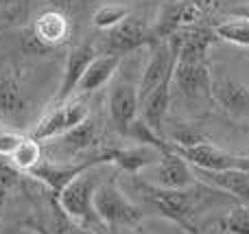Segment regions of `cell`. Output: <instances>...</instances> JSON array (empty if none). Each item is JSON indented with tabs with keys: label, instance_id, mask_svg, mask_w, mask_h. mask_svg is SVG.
Segmentation results:
<instances>
[{
	"label": "cell",
	"instance_id": "cell-26",
	"mask_svg": "<svg viewBox=\"0 0 249 234\" xmlns=\"http://www.w3.org/2000/svg\"><path fill=\"white\" fill-rule=\"evenodd\" d=\"M221 226L230 234H249V206L236 204L228 213V217L221 221Z\"/></svg>",
	"mask_w": 249,
	"mask_h": 234
},
{
	"label": "cell",
	"instance_id": "cell-6",
	"mask_svg": "<svg viewBox=\"0 0 249 234\" xmlns=\"http://www.w3.org/2000/svg\"><path fill=\"white\" fill-rule=\"evenodd\" d=\"M140 178L142 182L151 184V186L168 188V191H186V188H193L197 184V175H195L193 166L168 149L160 158L158 164L146 169Z\"/></svg>",
	"mask_w": 249,
	"mask_h": 234
},
{
	"label": "cell",
	"instance_id": "cell-15",
	"mask_svg": "<svg viewBox=\"0 0 249 234\" xmlns=\"http://www.w3.org/2000/svg\"><path fill=\"white\" fill-rule=\"evenodd\" d=\"M193 171L197 175V182L234 197L238 204L249 206V173H245V171H221V173L201 171V169H193Z\"/></svg>",
	"mask_w": 249,
	"mask_h": 234
},
{
	"label": "cell",
	"instance_id": "cell-19",
	"mask_svg": "<svg viewBox=\"0 0 249 234\" xmlns=\"http://www.w3.org/2000/svg\"><path fill=\"white\" fill-rule=\"evenodd\" d=\"M121 61H123V57L109 55V53L96 55L94 61L88 66V70H86V74H83L81 83H79L77 92L79 94H92V92L101 90V88L114 77V72L118 70Z\"/></svg>",
	"mask_w": 249,
	"mask_h": 234
},
{
	"label": "cell",
	"instance_id": "cell-34",
	"mask_svg": "<svg viewBox=\"0 0 249 234\" xmlns=\"http://www.w3.org/2000/svg\"><path fill=\"white\" fill-rule=\"evenodd\" d=\"M0 123H2V121H0Z\"/></svg>",
	"mask_w": 249,
	"mask_h": 234
},
{
	"label": "cell",
	"instance_id": "cell-3",
	"mask_svg": "<svg viewBox=\"0 0 249 234\" xmlns=\"http://www.w3.org/2000/svg\"><path fill=\"white\" fill-rule=\"evenodd\" d=\"M94 213L109 228H136L144 213L123 193L114 178H105L94 193Z\"/></svg>",
	"mask_w": 249,
	"mask_h": 234
},
{
	"label": "cell",
	"instance_id": "cell-2",
	"mask_svg": "<svg viewBox=\"0 0 249 234\" xmlns=\"http://www.w3.org/2000/svg\"><path fill=\"white\" fill-rule=\"evenodd\" d=\"M103 166L105 164H99L83 171L57 195V204H59L64 217H68L79 228H88L99 221V217L94 213V193L105 180L103 173H101Z\"/></svg>",
	"mask_w": 249,
	"mask_h": 234
},
{
	"label": "cell",
	"instance_id": "cell-12",
	"mask_svg": "<svg viewBox=\"0 0 249 234\" xmlns=\"http://www.w3.org/2000/svg\"><path fill=\"white\" fill-rule=\"evenodd\" d=\"M109 118L118 134L127 136L131 123L140 116V99H138V86L129 81H116L109 90Z\"/></svg>",
	"mask_w": 249,
	"mask_h": 234
},
{
	"label": "cell",
	"instance_id": "cell-21",
	"mask_svg": "<svg viewBox=\"0 0 249 234\" xmlns=\"http://www.w3.org/2000/svg\"><path fill=\"white\" fill-rule=\"evenodd\" d=\"M26 112V101L20 86L11 77H0V121L18 123Z\"/></svg>",
	"mask_w": 249,
	"mask_h": 234
},
{
	"label": "cell",
	"instance_id": "cell-4",
	"mask_svg": "<svg viewBox=\"0 0 249 234\" xmlns=\"http://www.w3.org/2000/svg\"><path fill=\"white\" fill-rule=\"evenodd\" d=\"M151 53L146 66L140 74L138 81V99H144L158 86H162L168 77H173L177 66V55H179V39L173 35L171 39H162V42H151L149 44Z\"/></svg>",
	"mask_w": 249,
	"mask_h": 234
},
{
	"label": "cell",
	"instance_id": "cell-8",
	"mask_svg": "<svg viewBox=\"0 0 249 234\" xmlns=\"http://www.w3.org/2000/svg\"><path fill=\"white\" fill-rule=\"evenodd\" d=\"M199 16H201V7L197 4L184 2V0H166L151 26V42L171 39L173 35L181 33L190 26H197Z\"/></svg>",
	"mask_w": 249,
	"mask_h": 234
},
{
	"label": "cell",
	"instance_id": "cell-5",
	"mask_svg": "<svg viewBox=\"0 0 249 234\" xmlns=\"http://www.w3.org/2000/svg\"><path fill=\"white\" fill-rule=\"evenodd\" d=\"M166 149L186 160L193 169H201V171H245L249 173V156H234L228 153L223 149L214 147L212 143H201L195 147H177V144L166 143Z\"/></svg>",
	"mask_w": 249,
	"mask_h": 234
},
{
	"label": "cell",
	"instance_id": "cell-24",
	"mask_svg": "<svg viewBox=\"0 0 249 234\" xmlns=\"http://www.w3.org/2000/svg\"><path fill=\"white\" fill-rule=\"evenodd\" d=\"M42 144L37 140H33L31 136H24L22 143L18 144V149L11 153V164L20 171H26L29 173L33 166H37L42 162Z\"/></svg>",
	"mask_w": 249,
	"mask_h": 234
},
{
	"label": "cell",
	"instance_id": "cell-17",
	"mask_svg": "<svg viewBox=\"0 0 249 234\" xmlns=\"http://www.w3.org/2000/svg\"><path fill=\"white\" fill-rule=\"evenodd\" d=\"M171 86L173 77H168L162 86H158L149 96L140 101V118L164 138V118H166L168 105H171Z\"/></svg>",
	"mask_w": 249,
	"mask_h": 234
},
{
	"label": "cell",
	"instance_id": "cell-31",
	"mask_svg": "<svg viewBox=\"0 0 249 234\" xmlns=\"http://www.w3.org/2000/svg\"><path fill=\"white\" fill-rule=\"evenodd\" d=\"M48 2H51L53 9H57V11H61V13H66L72 7V0H48Z\"/></svg>",
	"mask_w": 249,
	"mask_h": 234
},
{
	"label": "cell",
	"instance_id": "cell-20",
	"mask_svg": "<svg viewBox=\"0 0 249 234\" xmlns=\"http://www.w3.org/2000/svg\"><path fill=\"white\" fill-rule=\"evenodd\" d=\"M31 31H33V35L44 46L53 48L68 37V33H70L68 18H66V13L57 11V9H48V11H44L42 16L35 20Z\"/></svg>",
	"mask_w": 249,
	"mask_h": 234
},
{
	"label": "cell",
	"instance_id": "cell-28",
	"mask_svg": "<svg viewBox=\"0 0 249 234\" xmlns=\"http://www.w3.org/2000/svg\"><path fill=\"white\" fill-rule=\"evenodd\" d=\"M13 182H16V173L11 169H7V166H0V206L7 199V193L13 186Z\"/></svg>",
	"mask_w": 249,
	"mask_h": 234
},
{
	"label": "cell",
	"instance_id": "cell-18",
	"mask_svg": "<svg viewBox=\"0 0 249 234\" xmlns=\"http://www.w3.org/2000/svg\"><path fill=\"white\" fill-rule=\"evenodd\" d=\"M177 39H179L177 61H208V51L214 42V31L203 26H190L177 33Z\"/></svg>",
	"mask_w": 249,
	"mask_h": 234
},
{
	"label": "cell",
	"instance_id": "cell-11",
	"mask_svg": "<svg viewBox=\"0 0 249 234\" xmlns=\"http://www.w3.org/2000/svg\"><path fill=\"white\" fill-rule=\"evenodd\" d=\"M173 86L188 99H212V70L208 61H177Z\"/></svg>",
	"mask_w": 249,
	"mask_h": 234
},
{
	"label": "cell",
	"instance_id": "cell-7",
	"mask_svg": "<svg viewBox=\"0 0 249 234\" xmlns=\"http://www.w3.org/2000/svg\"><path fill=\"white\" fill-rule=\"evenodd\" d=\"M99 164H112V151H105V153H99L94 158H88L83 162H77V164H68V162H48V160H42L37 166L29 171L31 178L39 180L44 182L51 191H55L59 195L70 182H72L77 175H81L83 171L92 169V166H99Z\"/></svg>",
	"mask_w": 249,
	"mask_h": 234
},
{
	"label": "cell",
	"instance_id": "cell-10",
	"mask_svg": "<svg viewBox=\"0 0 249 234\" xmlns=\"http://www.w3.org/2000/svg\"><path fill=\"white\" fill-rule=\"evenodd\" d=\"M151 44V26H146L140 18L127 16L118 26H114L107 33L105 53L109 55L124 57L127 53H133L142 46Z\"/></svg>",
	"mask_w": 249,
	"mask_h": 234
},
{
	"label": "cell",
	"instance_id": "cell-32",
	"mask_svg": "<svg viewBox=\"0 0 249 234\" xmlns=\"http://www.w3.org/2000/svg\"><path fill=\"white\" fill-rule=\"evenodd\" d=\"M18 0H0V4H2V7H9V4H16Z\"/></svg>",
	"mask_w": 249,
	"mask_h": 234
},
{
	"label": "cell",
	"instance_id": "cell-33",
	"mask_svg": "<svg viewBox=\"0 0 249 234\" xmlns=\"http://www.w3.org/2000/svg\"><path fill=\"white\" fill-rule=\"evenodd\" d=\"M184 2H193V4H197V7H203V0H184Z\"/></svg>",
	"mask_w": 249,
	"mask_h": 234
},
{
	"label": "cell",
	"instance_id": "cell-29",
	"mask_svg": "<svg viewBox=\"0 0 249 234\" xmlns=\"http://www.w3.org/2000/svg\"><path fill=\"white\" fill-rule=\"evenodd\" d=\"M55 234H86L83 228H79L77 223H72L68 217H61L55 223Z\"/></svg>",
	"mask_w": 249,
	"mask_h": 234
},
{
	"label": "cell",
	"instance_id": "cell-16",
	"mask_svg": "<svg viewBox=\"0 0 249 234\" xmlns=\"http://www.w3.org/2000/svg\"><path fill=\"white\" fill-rule=\"evenodd\" d=\"M164 151L149 144H133V147L112 149V164H116L121 171L131 175H142L146 169L158 164Z\"/></svg>",
	"mask_w": 249,
	"mask_h": 234
},
{
	"label": "cell",
	"instance_id": "cell-22",
	"mask_svg": "<svg viewBox=\"0 0 249 234\" xmlns=\"http://www.w3.org/2000/svg\"><path fill=\"white\" fill-rule=\"evenodd\" d=\"M57 140H61L59 144L68 156H77V153L86 151V149H90L96 143V123L92 118H88V121H83L74 129H70L68 134L59 136Z\"/></svg>",
	"mask_w": 249,
	"mask_h": 234
},
{
	"label": "cell",
	"instance_id": "cell-30",
	"mask_svg": "<svg viewBox=\"0 0 249 234\" xmlns=\"http://www.w3.org/2000/svg\"><path fill=\"white\" fill-rule=\"evenodd\" d=\"M225 13H228L230 18H243V20H249V2H245V4H236V7L228 9Z\"/></svg>",
	"mask_w": 249,
	"mask_h": 234
},
{
	"label": "cell",
	"instance_id": "cell-25",
	"mask_svg": "<svg viewBox=\"0 0 249 234\" xmlns=\"http://www.w3.org/2000/svg\"><path fill=\"white\" fill-rule=\"evenodd\" d=\"M129 16V9L124 4H103L94 11L92 16V24L96 29H103V31H112L114 26H118L124 18Z\"/></svg>",
	"mask_w": 249,
	"mask_h": 234
},
{
	"label": "cell",
	"instance_id": "cell-1",
	"mask_svg": "<svg viewBox=\"0 0 249 234\" xmlns=\"http://www.w3.org/2000/svg\"><path fill=\"white\" fill-rule=\"evenodd\" d=\"M203 184L199 186V182L195 184L193 188H186V191H168V188H158V186H151L146 182H138V191H140L142 199L164 219H171L173 223L181 226L186 232L190 234H197V219L199 208H201V199L203 195L208 193Z\"/></svg>",
	"mask_w": 249,
	"mask_h": 234
},
{
	"label": "cell",
	"instance_id": "cell-23",
	"mask_svg": "<svg viewBox=\"0 0 249 234\" xmlns=\"http://www.w3.org/2000/svg\"><path fill=\"white\" fill-rule=\"evenodd\" d=\"M212 31H214V37L223 39V42L234 44V46L249 48V20L228 16L223 22H219Z\"/></svg>",
	"mask_w": 249,
	"mask_h": 234
},
{
	"label": "cell",
	"instance_id": "cell-13",
	"mask_svg": "<svg viewBox=\"0 0 249 234\" xmlns=\"http://www.w3.org/2000/svg\"><path fill=\"white\" fill-rule=\"evenodd\" d=\"M212 101H216L234 118L249 116V86L236 81L228 72L216 77L212 74Z\"/></svg>",
	"mask_w": 249,
	"mask_h": 234
},
{
	"label": "cell",
	"instance_id": "cell-14",
	"mask_svg": "<svg viewBox=\"0 0 249 234\" xmlns=\"http://www.w3.org/2000/svg\"><path fill=\"white\" fill-rule=\"evenodd\" d=\"M94 57H96V51L90 44H79V46H74L72 51L68 53L66 68H64V79H61V88H59V94H57L59 103H66V101L72 99V94L77 92L83 74H86L88 66L94 61Z\"/></svg>",
	"mask_w": 249,
	"mask_h": 234
},
{
	"label": "cell",
	"instance_id": "cell-9",
	"mask_svg": "<svg viewBox=\"0 0 249 234\" xmlns=\"http://www.w3.org/2000/svg\"><path fill=\"white\" fill-rule=\"evenodd\" d=\"M90 118L88 112V105L79 99H70L66 103H59L31 134V138L37 140L39 144L46 143V140H55L59 136L68 134L70 129H74L77 125H81L83 121Z\"/></svg>",
	"mask_w": 249,
	"mask_h": 234
},
{
	"label": "cell",
	"instance_id": "cell-27",
	"mask_svg": "<svg viewBox=\"0 0 249 234\" xmlns=\"http://www.w3.org/2000/svg\"><path fill=\"white\" fill-rule=\"evenodd\" d=\"M22 138H24V136L18 134V131L2 129V127H0V156L11 158V153L18 149V144L22 143Z\"/></svg>",
	"mask_w": 249,
	"mask_h": 234
}]
</instances>
